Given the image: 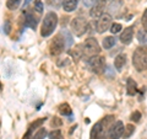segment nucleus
<instances>
[{"mask_svg":"<svg viewBox=\"0 0 147 139\" xmlns=\"http://www.w3.org/2000/svg\"><path fill=\"white\" fill-rule=\"evenodd\" d=\"M58 26V15L54 11H49L44 16V20L42 22V29H40V36L42 37H49L53 35Z\"/></svg>","mask_w":147,"mask_h":139,"instance_id":"f257e3e1","label":"nucleus"},{"mask_svg":"<svg viewBox=\"0 0 147 139\" xmlns=\"http://www.w3.org/2000/svg\"><path fill=\"white\" fill-rule=\"evenodd\" d=\"M132 64L137 72L147 70V47H137L132 55Z\"/></svg>","mask_w":147,"mask_h":139,"instance_id":"f03ea898","label":"nucleus"},{"mask_svg":"<svg viewBox=\"0 0 147 139\" xmlns=\"http://www.w3.org/2000/svg\"><path fill=\"white\" fill-rule=\"evenodd\" d=\"M82 48H84V55L85 57H93V55H98L100 53V47L94 37H90L87 38L84 43H82Z\"/></svg>","mask_w":147,"mask_h":139,"instance_id":"7ed1b4c3","label":"nucleus"},{"mask_svg":"<svg viewBox=\"0 0 147 139\" xmlns=\"http://www.w3.org/2000/svg\"><path fill=\"white\" fill-rule=\"evenodd\" d=\"M105 59L102 55H93V57L88 58L87 61V65H88L90 70L93 72L94 74H100L104 72V65H105Z\"/></svg>","mask_w":147,"mask_h":139,"instance_id":"20e7f679","label":"nucleus"},{"mask_svg":"<svg viewBox=\"0 0 147 139\" xmlns=\"http://www.w3.org/2000/svg\"><path fill=\"white\" fill-rule=\"evenodd\" d=\"M66 47V43H65V40H64V36L61 33H59L54 37V40L50 42L49 46V50H50V54L52 55H59L60 53L64 52V49Z\"/></svg>","mask_w":147,"mask_h":139,"instance_id":"39448f33","label":"nucleus"},{"mask_svg":"<svg viewBox=\"0 0 147 139\" xmlns=\"http://www.w3.org/2000/svg\"><path fill=\"white\" fill-rule=\"evenodd\" d=\"M87 27H88V25H87L86 18L82 17V16H77L71 21V30H72L74 33L79 37L86 33Z\"/></svg>","mask_w":147,"mask_h":139,"instance_id":"423d86ee","label":"nucleus"},{"mask_svg":"<svg viewBox=\"0 0 147 139\" xmlns=\"http://www.w3.org/2000/svg\"><path fill=\"white\" fill-rule=\"evenodd\" d=\"M124 129H125L124 123L121 121H117L107 129V132H105V139H119L123 136Z\"/></svg>","mask_w":147,"mask_h":139,"instance_id":"0eeeda50","label":"nucleus"},{"mask_svg":"<svg viewBox=\"0 0 147 139\" xmlns=\"http://www.w3.org/2000/svg\"><path fill=\"white\" fill-rule=\"evenodd\" d=\"M110 25H112V16L109 14H103L102 16L98 17V21L96 22V30L98 33H103L109 29Z\"/></svg>","mask_w":147,"mask_h":139,"instance_id":"6e6552de","label":"nucleus"},{"mask_svg":"<svg viewBox=\"0 0 147 139\" xmlns=\"http://www.w3.org/2000/svg\"><path fill=\"white\" fill-rule=\"evenodd\" d=\"M44 122H45V118H38V119H36L34 122H32V123L30 124L28 129H27V132L25 133V136L22 137V139H31V137L33 136L34 129L40 128V127H42V124H43Z\"/></svg>","mask_w":147,"mask_h":139,"instance_id":"1a4fd4ad","label":"nucleus"},{"mask_svg":"<svg viewBox=\"0 0 147 139\" xmlns=\"http://www.w3.org/2000/svg\"><path fill=\"white\" fill-rule=\"evenodd\" d=\"M104 9H105V0H99L96 5L92 6L91 11H90V15L92 17H99V16H102L104 14L103 12Z\"/></svg>","mask_w":147,"mask_h":139,"instance_id":"9d476101","label":"nucleus"},{"mask_svg":"<svg viewBox=\"0 0 147 139\" xmlns=\"http://www.w3.org/2000/svg\"><path fill=\"white\" fill-rule=\"evenodd\" d=\"M132 37H134V27H126L125 30L123 31V33L120 35V41L123 44H130L132 41Z\"/></svg>","mask_w":147,"mask_h":139,"instance_id":"9b49d317","label":"nucleus"},{"mask_svg":"<svg viewBox=\"0 0 147 139\" xmlns=\"http://www.w3.org/2000/svg\"><path fill=\"white\" fill-rule=\"evenodd\" d=\"M125 64H126V55L124 53L118 54L115 59H114V67H115V69L118 72H121L123 68L125 67Z\"/></svg>","mask_w":147,"mask_h":139,"instance_id":"f8f14e48","label":"nucleus"},{"mask_svg":"<svg viewBox=\"0 0 147 139\" xmlns=\"http://www.w3.org/2000/svg\"><path fill=\"white\" fill-rule=\"evenodd\" d=\"M37 24H38V18L31 12L27 14L26 18H25V27H30V29H32V30H36Z\"/></svg>","mask_w":147,"mask_h":139,"instance_id":"ddd939ff","label":"nucleus"},{"mask_svg":"<svg viewBox=\"0 0 147 139\" xmlns=\"http://www.w3.org/2000/svg\"><path fill=\"white\" fill-rule=\"evenodd\" d=\"M126 92L129 96H135L137 94V84L132 78H129L126 81Z\"/></svg>","mask_w":147,"mask_h":139,"instance_id":"4468645a","label":"nucleus"},{"mask_svg":"<svg viewBox=\"0 0 147 139\" xmlns=\"http://www.w3.org/2000/svg\"><path fill=\"white\" fill-rule=\"evenodd\" d=\"M79 0H63V7L66 12H72L74 10H76Z\"/></svg>","mask_w":147,"mask_h":139,"instance_id":"2eb2a0df","label":"nucleus"},{"mask_svg":"<svg viewBox=\"0 0 147 139\" xmlns=\"http://www.w3.org/2000/svg\"><path fill=\"white\" fill-rule=\"evenodd\" d=\"M70 54L74 57V59H80L81 57H84V48H82V44H77L75 48L70 50Z\"/></svg>","mask_w":147,"mask_h":139,"instance_id":"dca6fc26","label":"nucleus"},{"mask_svg":"<svg viewBox=\"0 0 147 139\" xmlns=\"http://www.w3.org/2000/svg\"><path fill=\"white\" fill-rule=\"evenodd\" d=\"M103 48L105 49H109V48H113L114 46H115V38H114L113 36H108L105 37V38L103 40Z\"/></svg>","mask_w":147,"mask_h":139,"instance_id":"f3484780","label":"nucleus"},{"mask_svg":"<svg viewBox=\"0 0 147 139\" xmlns=\"http://www.w3.org/2000/svg\"><path fill=\"white\" fill-rule=\"evenodd\" d=\"M59 112H60V114H63V116H71L72 110L70 107V105L65 102V104H61L59 106Z\"/></svg>","mask_w":147,"mask_h":139,"instance_id":"a211bd4d","label":"nucleus"},{"mask_svg":"<svg viewBox=\"0 0 147 139\" xmlns=\"http://www.w3.org/2000/svg\"><path fill=\"white\" fill-rule=\"evenodd\" d=\"M21 1L22 0H7L6 6H7V9H10V10H16V9L21 5Z\"/></svg>","mask_w":147,"mask_h":139,"instance_id":"6ab92c4d","label":"nucleus"},{"mask_svg":"<svg viewBox=\"0 0 147 139\" xmlns=\"http://www.w3.org/2000/svg\"><path fill=\"white\" fill-rule=\"evenodd\" d=\"M137 40H139V42L142 43V44H147V32L145 30H140L137 32Z\"/></svg>","mask_w":147,"mask_h":139,"instance_id":"aec40b11","label":"nucleus"},{"mask_svg":"<svg viewBox=\"0 0 147 139\" xmlns=\"http://www.w3.org/2000/svg\"><path fill=\"white\" fill-rule=\"evenodd\" d=\"M45 136H47V131H45L44 128L40 127L38 131L34 133V136H32V137H31V139H44Z\"/></svg>","mask_w":147,"mask_h":139,"instance_id":"412c9836","label":"nucleus"},{"mask_svg":"<svg viewBox=\"0 0 147 139\" xmlns=\"http://www.w3.org/2000/svg\"><path fill=\"white\" fill-rule=\"evenodd\" d=\"M49 139H64L61 131H59V129H54L53 132L49 133Z\"/></svg>","mask_w":147,"mask_h":139,"instance_id":"4be33fe9","label":"nucleus"},{"mask_svg":"<svg viewBox=\"0 0 147 139\" xmlns=\"http://www.w3.org/2000/svg\"><path fill=\"white\" fill-rule=\"evenodd\" d=\"M125 128H126V129H124L123 136H124V138H129V137H130L132 133H134V131H135V127L132 126V124H129V126H126Z\"/></svg>","mask_w":147,"mask_h":139,"instance_id":"5701e85b","label":"nucleus"},{"mask_svg":"<svg viewBox=\"0 0 147 139\" xmlns=\"http://www.w3.org/2000/svg\"><path fill=\"white\" fill-rule=\"evenodd\" d=\"M61 35L64 36V40H65L66 46H71V44H72V37H71V35L67 31H65V30H63Z\"/></svg>","mask_w":147,"mask_h":139,"instance_id":"b1692460","label":"nucleus"},{"mask_svg":"<svg viewBox=\"0 0 147 139\" xmlns=\"http://www.w3.org/2000/svg\"><path fill=\"white\" fill-rule=\"evenodd\" d=\"M109 29H110V32H112L113 35H115V33H118V32H120L123 30V26L120 24H112Z\"/></svg>","mask_w":147,"mask_h":139,"instance_id":"393cba45","label":"nucleus"},{"mask_svg":"<svg viewBox=\"0 0 147 139\" xmlns=\"http://www.w3.org/2000/svg\"><path fill=\"white\" fill-rule=\"evenodd\" d=\"M130 119L132 122H140V119H141V112L140 111H134V112L131 113V116H130Z\"/></svg>","mask_w":147,"mask_h":139,"instance_id":"a878e982","label":"nucleus"},{"mask_svg":"<svg viewBox=\"0 0 147 139\" xmlns=\"http://www.w3.org/2000/svg\"><path fill=\"white\" fill-rule=\"evenodd\" d=\"M34 9H36V11L39 14L43 12V1L42 0H34Z\"/></svg>","mask_w":147,"mask_h":139,"instance_id":"bb28decb","label":"nucleus"},{"mask_svg":"<svg viewBox=\"0 0 147 139\" xmlns=\"http://www.w3.org/2000/svg\"><path fill=\"white\" fill-rule=\"evenodd\" d=\"M98 1H99V0H82V4H84L86 7H91V6L96 5Z\"/></svg>","mask_w":147,"mask_h":139,"instance_id":"cd10ccee","label":"nucleus"},{"mask_svg":"<svg viewBox=\"0 0 147 139\" xmlns=\"http://www.w3.org/2000/svg\"><path fill=\"white\" fill-rule=\"evenodd\" d=\"M3 30H4V33L5 35H9L10 33V31H11V22L10 21H5V24H4V27H3Z\"/></svg>","mask_w":147,"mask_h":139,"instance_id":"c85d7f7f","label":"nucleus"},{"mask_svg":"<svg viewBox=\"0 0 147 139\" xmlns=\"http://www.w3.org/2000/svg\"><path fill=\"white\" fill-rule=\"evenodd\" d=\"M142 26H144V30L147 32V9H146V11L144 12V15H142Z\"/></svg>","mask_w":147,"mask_h":139,"instance_id":"c756f323","label":"nucleus"},{"mask_svg":"<svg viewBox=\"0 0 147 139\" xmlns=\"http://www.w3.org/2000/svg\"><path fill=\"white\" fill-rule=\"evenodd\" d=\"M61 123H63V122H61L58 117H54L53 121H52V126H53V127H59V126H61Z\"/></svg>","mask_w":147,"mask_h":139,"instance_id":"7c9ffc66","label":"nucleus"},{"mask_svg":"<svg viewBox=\"0 0 147 139\" xmlns=\"http://www.w3.org/2000/svg\"><path fill=\"white\" fill-rule=\"evenodd\" d=\"M31 1V0H25V5H27V4H28Z\"/></svg>","mask_w":147,"mask_h":139,"instance_id":"2f4dec72","label":"nucleus"},{"mask_svg":"<svg viewBox=\"0 0 147 139\" xmlns=\"http://www.w3.org/2000/svg\"><path fill=\"white\" fill-rule=\"evenodd\" d=\"M0 90H1V85H0Z\"/></svg>","mask_w":147,"mask_h":139,"instance_id":"473e14b6","label":"nucleus"}]
</instances>
